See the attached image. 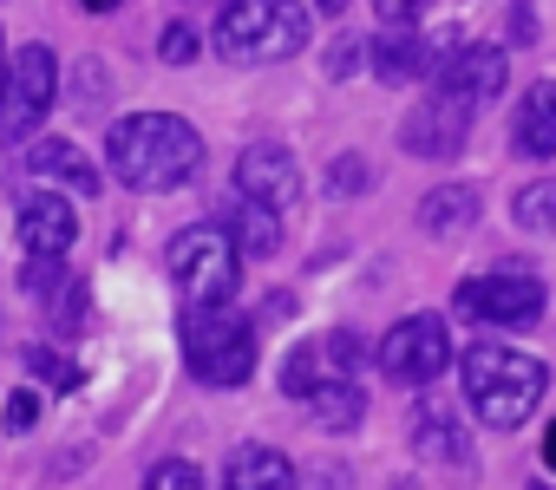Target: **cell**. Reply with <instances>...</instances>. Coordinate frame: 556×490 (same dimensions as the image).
Instances as JSON below:
<instances>
[{
    "mask_svg": "<svg viewBox=\"0 0 556 490\" xmlns=\"http://www.w3.org/2000/svg\"><path fill=\"white\" fill-rule=\"evenodd\" d=\"M184 360H190V373H197L203 386L229 392V386H242V379L255 373L262 334H255V321L236 314V308H190V314H184Z\"/></svg>",
    "mask_w": 556,
    "mask_h": 490,
    "instance_id": "obj_4",
    "label": "cell"
},
{
    "mask_svg": "<svg viewBox=\"0 0 556 490\" xmlns=\"http://www.w3.org/2000/svg\"><path fill=\"white\" fill-rule=\"evenodd\" d=\"M210 47L236 66H275L308 47V8L302 0H229L210 21Z\"/></svg>",
    "mask_w": 556,
    "mask_h": 490,
    "instance_id": "obj_3",
    "label": "cell"
},
{
    "mask_svg": "<svg viewBox=\"0 0 556 490\" xmlns=\"http://www.w3.org/2000/svg\"><path fill=\"white\" fill-rule=\"evenodd\" d=\"M223 490H295V464L275 444H242L223 464Z\"/></svg>",
    "mask_w": 556,
    "mask_h": 490,
    "instance_id": "obj_16",
    "label": "cell"
},
{
    "mask_svg": "<svg viewBox=\"0 0 556 490\" xmlns=\"http://www.w3.org/2000/svg\"><path fill=\"white\" fill-rule=\"evenodd\" d=\"M432 8V0H374V14L387 21V27H406V21H419Z\"/></svg>",
    "mask_w": 556,
    "mask_h": 490,
    "instance_id": "obj_30",
    "label": "cell"
},
{
    "mask_svg": "<svg viewBox=\"0 0 556 490\" xmlns=\"http://www.w3.org/2000/svg\"><path fill=\"white\" fill-rule=\"evenodd\" d=\"M321 190H328L334 203H348V196H367V190H374V164L348 151V157H334V164H328V183H321Z\"/></svg>",
    "mask_w": 556,
    "mask_h": 490,
    "instance_id": "obj_24",
    "label": "cell"
},
{
    "mask_svg": "<svg viewBox=\"0 0 556 490\" xmlns=\"http://www.w3.org/2000/svg\"><path fill=\"white\" fill-rule=\"evenodd\" d=\"M308 418H315L321 431H354V425L367 418V392H361V379H321V386L308 392Z\"/></svg>",
    "mask_w": 556,
    "mask_h": 490,
    "instance_id": "obj_18",
    "label": "cell"
},
{
    "mask_svg": "<svg viewBox=\"0 0 556 490\" xmlns=\"http://www.w3.org/2000/svg\"><path fill=\"white\" fill-rule=\"evenodd\" d=\"M321 366H328V353H321V347H295V353H289V366H282V392H289V399H308L321 379H334V373H321Z\"/></svg>",
    "mask_w": 556,
    "mask_h": 490,
    "instance_id": "obj_23",
    "label": "cell"
},
{
    "mask_svg": "<svg viewBox=\"0 0 556 490\" xmlns=\"http://www.w3.org/2000/svg\"><path fill=\"white\" fill-rule=\"evenodd\" d=\"M86 308H92V301H86V282L66 275V282L47 295V321H53V334H79V327H86Z\"/></svg>",
    "mask_w": 556,
    "mask_h": 490,
    "instance_id": "obj_22",
    "label": "cell"
},
{
    "mask_svg": "<svg viewBox=\"0 0 556 490\" xmlns=\"http://www.w3.org/2000/svg\"><path fill=\"white\" fill-rule=\"evenodd\" d=\"M144 490H203V470L190 457H164V464H151Z\"/></svg>",
    "mask_w": 556,
    "mask_h": 490,
    "instance_id": "obj_27",
    "label": "cell"
},
{
    "mask_svg": "<svg viewBox=\"0 0 556 490\" xmlns=\"http://www.w3.org/2000/svg\"><path fill=\"white\" fill-rule=\"evenodd\" d=\"M458 379H465L471 412H478L491 431H517V425L543 405V392H549V366H543L536 353H517V347H497V340L465 347Z\"/></svg>",
    "mask_w": 556,
    "mask_h": 490,
    "instance_id": "obj_2",
    "label": "cell"
},
{
    "mask_svg": "<svg viewBox=\"0 0 556 490\" xmlns=\"http://www.w3.org/2000/svg\"><path fill=\"white\" fill-rule=\"evenodd\" d=\"M60 105V53L47 40L21 47L14 53V73H8V105H0V138L21 144L47 125V112Z\"/></svg>",
    "mask_w": 556,
    "mask_h": 490,
    "instance_id": "obj_6",
    "label": "cell"
},
{
    "mask_svg": "<svg viewBox=\"0 0 556 490\" xmlns=\"http://www.w3.org/2000/svg\"><path fill=\"white\" fill-rule=\"evenodd\" d=\"M543 282L523 275V269H497V275H471L458 288V314L484 321V327H530L543 314Z\"/></svg>",
    "mask_w": 556,
    "mask_h": 490,
    "instance_id": "obj_8",
    "label": "cell"
},
{
    "mask_svg": "<svg viewBox=\"0 0 556 490\" xmlns=\"http://www.w3.org/2000/svg\"><path fill=\"white\" fill-rule=\"evenodd\" d=\"M341 8H348V0H315V14H328V21H334Z\"/></svg>",
    "mask_w": 556,
    "mask_h": 490,
    "instance_id": "obj_34",
    "label": "cell"
},
{
    "mask_svg": "<svg viewBox=\"0 0 556 490\" xmlns=\"http://www.w3.org/2000/svg\"><path fill=\"white\" fill-rule=\"evenodd\" d=\"M432 79H439V92H458L465 105H491L510 79V60H504V47H452L432 60Z\"/></svg>",
    "mask_w": 556,
    "mask_h": 490,
    "instance_id": "obj_11",
    "label": "cell"
},
{
    "mask_svg": "<svg viewBox=\"0 0 556 490\" xmlns=\"http://www.w3.org/2000/svg\"><path fill=\"white\" fill-rule=\"evenodd\" d=\"M8 73H14V60H8V40H0V105H8Z\"/></svg>",
    "mask_w": 556,
    "mask_h": 490,
    "instance_id": "obj_33",
    "label": "cell"
},
{
    "mask_svg": "<svg viewBox=\"0 0 556 490\" xmlns=\"http://www.w3.org/2000/svg\"><path fill=\"white\" fill-rule=\"evenodd\" d=\"M471 222H478V190L471 183H439V190L419 196V229L426 235L445 242V235H465Z\"/></svg>",
    "mask_w": 556,
    "mask_h": 490,
    "instance_id": "obj_17",
    "label": "cell"
},
{
    "mask_svg": "<svg viewBox=\"0 0 556 490\" xmlns=\"http://www.w3.org/2000/svg\"><path fill=\"white\" fill-rule=\"evenodd\" d=\"M14 222H21V242H27V256H66V249H73V235H79V216H73L66 190H47V183L21 196Z\"/></svg>",
    "mask_w": 556,
    "mask_h": 490,
    "instance_id": "obj_12",
    "label": "cell"
},
{
    "mask_svg": "<svg viewBox=\"0 0 556 490\" xmlns=\"http://www.w3.org/2000/svg\"><path fill=\"white\" fill-rule=\"evenodd\" d=\"M86 8H118V0H86Z\"/></svg>",
    "mask_w": 556,
    "mask_h": 490,
    "instance_id": "obj_36",
    "label": "cell"
},
{
    "mask_svg": "<svg viewBox=\"0 0 556 490\" xmlns=\"http://www.w3.org/2000/svg\"><path fill=\"white\" fill-rule=\"evenodd\" d=\"M236 190H242L249 203L289 209V203L302 196V164H295V151H289V144H275V138L242 144V157H236Z\"/></svg>",
    "mask_w": 556,
    "mask_h": 490,
    "instance_id": "obj_10",
    "label": "cell"
},
{
    "mask_svg": "<svg viewBox=\"0 0 556 490\" xmlns=\"http://www.w3.org/2000/svg\"><path fill=\"white\" fill-rule=\"evenodd\" d=\"M157 53H164L170 66H184V60H197V27H184V21H177V27L164 34V47H157Z\"/></svg>",
    "mask_w": 556,
    "mask_h": 490,
    "instance_id": "obj_29",
    "label": "cell"
},
{
    "mask_svg": "<svg viewBox=\"0 0 556 490\" xmlns=\"http://www.w3.org/2000/svg\"><path fill=\"white\" fill-rule=\"evenodd\" d=\"M354 60H361V40H341V47L328 53V73H334V79H348V73H354Z\"/></svg>",
    "mask_w": 556,
    "mask_h": 490,
    "instance_id": "obj_32",
    "label": "cell"
},
{
    "mask_svg": "<svg viewBox=\"0 0 556 490\" xmlns=\"http://www.w3.org/2000/svg\"><path fill=\"white\" fill-rule=\"evenodd\" d=\"M536 490H549V483H536Z\"/></svg>",
    "mask_w": 556,
    "mask_h": 490,
    "instance_id": "obj_37",
    "label": "cell"
},
{
    "mask_svg": "<svg viewBox=\"0 0 556 490\" xmlns=\"http://www.w3.org/2000/svg\"><path fill=\"white\" fill-rule=\"evenodd\" d=\"M367 60H374V79H380V86H413V79L432 73V47H426L413 27H387V34L367 47Z\"/></svg>",
    "mask_w": 556,
    "mask_h": 490,
    "instance_id": "obj_14",
    "label": "cell"
},
{
    "mask_svg": "<svg viewBox=\"0 0 556 490\" xmlns=\"http://www.w3.org/2000/svg\"><path fill=\"white\" fill-rule=\"evenodd\" d=\"M21 282H27L34 301H47V295L66 282V256H27V275H21Z\"/></svg>",
    "mask_w": 556,
    "mask_h": 490,
    "instance_id": "obj_28",
    "label": "cell"
},
{
    "mask_svg": "<svg viewBox=\"0 0 556 490\" xmlns=\"http://www.w3.org/2000/svg\"><path fill=\"white\" fill-rule=\"evenodd\" d=\"M170 282L190 295V308H229L236 282H242V249L229 242V229H184L170 242Z\"/></svg>",
    "mask_w": 556,
    "mask_h": 490,
    "instance_id": "obj_5",
    "label": "cell"
},
{
    "mask_svg": "<svg viewBox=\"0 0 556 490\" xmlns=\"http://www.w3.org/2000/svg\"><path fill=\"white\" fill-rule=\"evenodd\" d=\"M34 418H40V399H34V392H14V399H8V425H14V431H27Z\"/></svg>",
    "mask_w": 556,
    "mask_h": 490,
    "instance_id": "obj_31",
    "label": "cell"
},
{
    "mask_svg": "<svg viewBox=\"0 0 556 490\" xmlns=\"http://www.w3.org/2000/svg\"><path fill=\"white\" fill-rule=\"evenodd\" d=\"M73 73H79V79H73V105H79V112H105V105H112V79H105V66H99V60H79Z\"/></svg>",
    "mask_w": 556,
    "mask_h": 490,
    "instance_id": "obj_26",
    "label": "cell"
},
{
    "mask_svg": "<svg viewBox=\"0 0 556 490\" xmlns=\"http://www.w3.org/2000/svg\"><path fill=\"white\" fill-rule=\"evenodd\" d=\"M380 366H387V379H400V386H432V379L452 366V334H445V321H439V314H406V321H393L387 340H380Z\"/></svg>",
    "mask_w": 556,
    "mask_h": 490,
    "instance_id": "obj_7",
    "label": "cell"
},
{
    "mask_svg": "<svg viewBox=\"0 0 556 490\" xmlns=\"http://www.w3.org/2000/svg\"><path fill=\"white\" fill-rule=\"evenodd\" d=\"M471 112L478 105H465L458 92H439L432 86V99H419L413 112H406V125H400V151H413V157H458L465 151V138H471Z\"/></svg>",
    "mask_w": 556,
    "mask_h": 490,
    "instance_id": "obj_9",
    "label": "cell"
},
{
    "mask_svg": "<svg viewBox=\"0 0 556 490\" xmlns=\"http://www.w3.org/2000/svg\"><path fill=\"white\" fill-rule=\"evenodd\" d=\"M27 373L34 379H47L53 392H73V386H86V373L60 353V347H27Z\"/></svg>",
    "mask_w": 556,
    "mask_h": 490,
    "instance_id": "obj_25",
    "label": "cell"
},
{
    "mask_svg": "<svg viewBox=\"0 0 556 490\" xmlns=\"http://www.w3.org/2000/svg\"><path fill=\"white\" fill-rule=\"evenodd\" d=\"M413 444H419L426 457H439V464H471V444H465L458 418L439 412V405H419V418H413Z\"/></svg>",
    "mask_w": 556,
    "mask_h": 490,
    "instance_id": "obj_20",
    "label": "cell"
},
{
    "mask_svg": "<svg viewBox=\"0 0 556 490\" xmlns=\"http://www.w3.org/2000/svg\"><path fill=\"white\" fill-rule=\"evenodd\" d=\"M510 216H517V229H530V235H549V229H556V183L543 177V183H530V190H517V203H510Z\"/></svg>",
    "mask_w": 556,
    "mask_h": 490,
    "instance_id": "obj_21",
    "label": "cell"
},
{
    "mask_svg": "<svg viewBox=\"0 0 556 490\" xmlns=\"http://www.w3.org/2000/svg\"><path fill=\"white\" fill-rule=\"evenodd\" d=\"M105 164H112L118 183H131L144 196H164V190H184L203 170V138L177 112H131L105 131Z\"/></svg>",
    "mask_w": 556,
    "mask_h": 490,
    "instance_id": "obj_1",
    "label": "cell"
},
{
    "mask_svg": "<svg viewBox=\"0 0 556 490\" xmlns=\"http://www.w3.org/2000/svg\"><path fill=\"white\" fill-rule=\"evenodd\" d=\"M543 464L556 470V425H549V444H543Z\"/></svg>",
    "mask_w": 556,
    "mask_h": 490,
    "instance_id": "obj_35",
    "label": "cell"
},
{
    "mask_svg": "<svg viewBox=\"0 0 556 490\" xmlns=\"http://www.w3.org/2000/svg\"><path fill=\"white\" fill-rule=\"evenodd\" d=\"M510 144L523 157H556V79H536L517 105V125H510Z\"/></svg>",
    "mask_w": 556,
    "mask_h": 490,
    "instance_id": "obj_15",
    "label": "cell"
},
{
    "mask_svg": "<svg viewBox=\"0 0 556 490\" xmlns=\"http://www.w3.org/2000/svg\"><path fill=\"white\" fill-rule=\"evenodd\" d=\"M229 242L249 256V262H268L275 249H282V222H275V209L268 203H236V216H229Z\"/></svg>",
    "mask_w": 556,
    "mask_h": 490,
    "instance_id": "obj_19",
    "label": "cell"
},
{
    "mask_svg": "<svg viewBox=\"0 0 556 490\" xmlns=\"http://www.w3.org/2000/svg\"><path fill=\"white\" fill-rule=\"evenodd\" d=\"M27 170L47 183V190H73V196H99V164L73 144V138H34L27 144Z\"/></svg>",
    "mask_w": 556,
    "mask_h": 490,
    "instance_id": "obj_13",
    "label": "cell"
}]
</instances>
